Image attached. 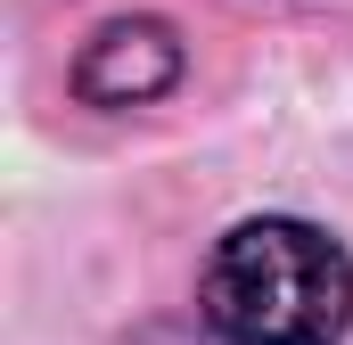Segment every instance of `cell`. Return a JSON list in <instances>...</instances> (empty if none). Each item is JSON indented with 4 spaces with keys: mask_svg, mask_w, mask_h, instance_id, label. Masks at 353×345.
I'll return each mask as SVG.
<instances>
[{
    "mask_svg": "<svg viewBox=\"0 0 353 345\" xmlns=\"http://www.w3.org/2000/svg\"><path fill=\"white\" fill-rule=\"evenodd\" d=\"M205 321L230 345H337L353 263L312 222H239L205 263Z\"/></svg>",
    "mask_w": 353,
    "mask_h": 345,
    "instance_id": "6da1fadb",
    "label": "cell"
},
{
    "mask_svg": "<svg viewBox=\"0 0 353 345\" xmlns=\"http://www.w3.org/2000/svg\"><path fill=\"white\" fill-rule=\"evenodd\" d=\"M173 75H181L173 25H157V17H115V25H99V33L83 41L74 90L99 99V107H140V99L173 90Z\"/></svg>",
    "mask_w": 353,
    "mask_h": 345,
    "instance_id": "7a4b0ae2",
    "label": "cell"
}]
</instances>
